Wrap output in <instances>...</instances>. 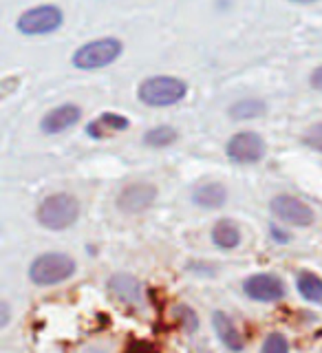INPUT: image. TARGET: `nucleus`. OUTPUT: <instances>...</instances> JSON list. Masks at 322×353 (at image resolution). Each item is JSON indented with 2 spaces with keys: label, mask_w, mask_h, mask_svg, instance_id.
<instances>
[{
  "label": "nucleus",
  "mask_w": 322,
  "mask_h": 353,
  "mask_svg": "<svg viewBox=\"0 0 322 353\" xmlns=\"http://www.w3.org/2000/svg\"><path fill=\"white\" fill-rule=\"evenodd\" d=\"M121 42L117 38H99L93 42H86L73 53V64L82 71H95L113 64L121 55Z\"/></svg>",
  "instance_id": "obj_4"
},
{
  "label": "nucleus",
  "mask_w": 322,
  "mask_h": 353,
  "mask_svg": "<svg viewBox=\"0 0 322 353\" xmlns=\"http://www.w3.org/2000/svg\"><path fill=\"white\" fill-rule=\"evenodd\" d=\"M154 196H157V188L152 183L137 181V183L126 185L124 190L117 194V208L126 214H139L152 205Z\"/></svg>",
  "instance_id": "obj_9"
},
{
  "label": "nucleus",
  "mask_w": 322,
  "mask_h": 353,
  "mask_svg": "<svg viewBox=\"0 0 322 353\" xmlns=\"http://www.w3.org/2000/svg\"><path fill=\"white\" fill-rule=\"evenodd\" d=\"M263 113H265V102L254 99V97L241 99V102L232 104V108H230V115L234 119H254V117H261Z\"/></svg>",
  "instance_id": "obj_17"
},
{
  "label": "nucleus",
  "mask_w": 322,
  "mask_h": 353,
  "mask_svg": "<svg viewBox=\"0 0 322 353\" xmlns=\"http://www.w3.org/2000/svg\"><path fill=\"white\" fill-rule=\"evenodd\" d=\"M292 3H298V5H312L316 0H292Z\"/></svg>",
  "instance_id": "obj_26"
},
{
  "label": "nucleus",
  "mask_w": 322,
  "mask_h": 353,
  "mask_svg": "<svg viewBox=\"0 0 322 353\" xmlns=\"http://www.w3.org/2000/svg\"><path fill=\"white\" fill-rule=\"evenodd\" d=\"M174 141H177V130L172 126L150 128L146 135H143V143H146V146H152V148H165Z\"/></svg>",
  "instance_id": "obj_18"
},
{
  "label": "nucleus",
  "mask_w": 322,
  "mask_h": 353,
  "mask_svg": "<svg viewBox=\"0 0 322 353\" xmlns=\"http://www.w3.org/2000/svg\"><path fill=\"white\" fill-rule=\"evenodd\" d=\"M272 234L276 236V241H279V243H287V241H290V236H287L285 232H281L279 228H272Z\"/></svg>",
  "instance_id": "obj_25"
},
{
  "label": "nucleus",
  "mask_w": 322,
  "mask_h": 353,
  "mask_svg": "<svg viewBox=\"0 0 322 353\" xmlns=\"http://www.w3.org/2000/svg\"><path fill=\"white\" fill-rule=\"evenodd\" d=\"M130 126V121L124 115H117V113H104L99 115L97 119H93L91 124L86 126V132L91 137H106L110 132H119V130H126Z\"/></svg>",
  "instance_id": "obj_13"
},
{
  "label": "nucleus",
  "mask_w": 322,
  "mask_h": 353,
  "mask_svg": "<svg viewBox=\"0 0 322 353\" xmlns=\"http://www.w3.org/2000/svg\"><path fill=\"white\" fill-rule=\"evenodd\" d=\"M38 223L47 230H66L71 228L77 216H80V203L73 194L66 192H55L49 194L47 199H42V203L38 205Z\"/></svg>",
  "instance_id": "obj_1"
},
{
  "label": "nucleus",
  "mask_w": 322,
  "mask_h": 353,
  "mask_svg": "<svg viewBox=\"0 0 322 353\" xmlns=\"http://www.w3.org/2000/svg\"><path fill=\"white\" fill-rule=\"evenodd\" d=\"M192 201L201 208L214 210L228 201V190H225V185H221V183H203L192 192Z\"/></svg>",
  "instance_id": "obj_14"
},
{
  "label": "nucleus",
  "mask_w": 322,
  "mask_h": 353,
  "mask_svg": "<svg viewBox=\"0 0 322 353\" xmlns=\"http://www.w3.org/2000/svg\"><path fill=\"white\" fill-rule=\"evenodd\" d=\"M124 353H161V351L150 340H132L126 345Z\"/></svg>",
  "instance_id": "obj_21"
},
{
  "label": "nucleus",
  "mask_w": 322,
  "mask_h": 353,
  "mask_svg": "<svg viewBox=\"0 0 322 353\" xmlns=\"http://www.w3.org/2000/svg\"><path fill=\"white\" fill-rule=\"evenodd\" d=\"M108 290L115 298L124 301L128 305H139L141 303V285L137 279H132L128 274H115L108 281Z\"/></svg>",
  "instance_id": "obj_11"
},
{
  "label": "nucleus",
  "mask_w": 322,
  "mask_h": 353,
  "mask_svg": "<svg viewBox=\"0 0 322 353\" xmlns=\"http://www.w3.org/2000/svg\"><path fill=\"white\" fill-rule=\"evenodd\" d=\"M62 20H64V14L60 7L40 5V7L25 11V14L18 18V31L25 33V36H44V33L60 29Z\"/></svg>",
  "instance_id": "obj_5"
},
{
  "label": "nucleus",
  "mask_w": 322,
  "mask_h": 353,
  "mask_svg": "<svg viewBox=\"0 0 322 353\" xmlns=\"http://www.w3.org/2000/svg\"><path fill=\"white\" fill-rule=\"evenodd\" d=\"M305 143H307L309 148L322 152V121H318V124L307 128V132H305Z\"/></svg>",
  "instance_id": "obj_20"
},
{
  "label": "nucleus",
  "mask_w": 322,
  "mask_h": 353,
  "mask_svg": "<svg viewBox=\"0 0 322 353\" xmlns=\"http://www.w3.org/2000/svg\"><path fill=\"white\" fill-rule=\"evenodd\" d=\"M11 320V309L7 303H0V327H5Z\"/></svg>",
  "instance_id": "obj_23"
},
{
  "label": "nucleus",
  "mask_w": 322,
  "mask_h": 353,
  "mask_svg": "<svg viewBox=\"0 0 322 353\" xmlns=\"http://www.w3.org/2000/svg\"><path fill=\"white\" fill-rule=\"evenodd\" d=\"M188 93V86L179 77L172 75H154L143 80L139 84V99L143 104L154 106V108H163V106H172L177 102H181Z\"/></svg>",
  "instance_id": "obj_3"
},
{
  "label": "nucleus",
  "mask_w": 322,
  "mask_h": 353,
  "mask_svg": "<svg viewBox=\"0 0 322 353\" xmlns=\"http://www.w3.org/2000/svg\"><path fill=\"white\" fill-rule=\"evenodd\" d=\"M312 86L316 91H322V66H318V69L312 73Z\"/></svg>",
  "instance_id": "obj_24"
},
{
  "label": "nucleus",
  "mask_w": 322,
  "mask_h": 353,
  "mask_svg": "<svg viewBox=\"0 0 322 353\" xmlns=\"http://www.w3.org/2000/svg\"><path fill=\"white\" fill-rule=\"evenodd\" d=\"M243 292L248 298L259 303H276L285 296V285L274 274H254L243 283Z\"/></svg>",
  "instance_id": "obj_8"
},
{
  "label": "nucleus",
  "mask_w": 322,
  "mask_h": 353,
  "mask_svg": "<svg viewBox=\"0 0 322 353\" xmlns=\"http://www.w3.org/2000/svg\"><path fill=\"white\" fill-rule=\"evenodd\" d=\"M272 214L276 219L285 221V223L296 225V228H307L314 223V210L307 203H303L301 199L290 196V194H279L272 199Z\"/></svg>",
  "instance_id": "obj_7"
},
{
  "label": "nucleus",
  "mask_w": 322,
  "mask_h": 353,
  "mask_svg": "<svg viewBox=\"0 0 322 353\" xmlns=\"http://www.w3.org/2000/svg\"><path fill=\"white\" fill-rule=\"evenodd\" d=\"M177 312H179V316H181V323H183V327H185V331H192L197 329V316H194V312L190 307H179L177 309Z\"/></svg>",
  "instance_id": "obj_22"
},
{
  "label": "nucleus",
  "mask_w": 322,
  "mask_h": 353,
  "mask_svg": "<svg viewBox=\"0 0 322 353\" xmlns=\"http://www.w3.org/2000/svg\"><path fill=\"white\" fill-rule=\"evenodd\" d=\"M225 152L230 161L248 165V163H256L265 157V141L259 132L254 130H243L237 132L234 137H230Z\"/></svg>",
  "instance_id": "obj_6"
},
{
  "label": "nucleus",
  "mask_w": 322,
  "mask_h": 353,
  "mask_svg": "<svg viewBox=\"0 0 322 353\" xmlns=\"http://www.w3.org/2000/svg\"><path fill=\"white\" fill-rule=\"evenodd\" d=\"M263 353H290V345H287V338L279 331H274L268 338H265Z\"/></svg>",
  "instance_id": "obj_19"
},
{
  "label": "nucleus",
  "mask_w": 322,
  "mask_h": 353,
  "mask_svg": "<svg viewBox=\"0 0 322 353\" xmlns=\"http://www.w3.org/2000/svg\"><path fill=\"white\" fill-rule=\"evenodd\" d=\"M212 323H214V331H217L219 340L223 342L230 351H243V338H241L237 325L232 323V318L228 314L214 312Z\"/></svg>",
  "instance_id": "obj_12"
},
{
  "label": "nucleus",
  "mask_w": 322,
  "mask_h": 353,
  "mask_svg": "<svg viewBox=\"0 0 322 353\" xmlns=\"http://www.w3.org/2000/svg\"><path fill=\"white\" fill-rule=\"evenodd\" d=\"M298 292L312 303H322V279L314 272H303L298 276Z\"/></svg>",
  "instance_id": "obj_16"
},
{
  "label": "nucleus",
  "mask_w": 322,
  "mask_h": 353,
  "mask_svg": "<svg viewBox=\"0 0 322 353\" xmlns=\"http://www.w3.org/2000/svg\"><path fill=\"white\" fill-rule=\"evenodd\" d=\"M91 353H104V351H91Z\"/></svg>",
  "instance_id": "obj_27"
},
{
  "label": "nucleus",
  "mask_w": 322,
  "mask_h": 353,
  "mask_svg": "<svg viewBox=\"0 0 322 353\" xmlns=\"http://www.w3.org/2000/svg\"><path fill=\"white\" fill-rule=\"evenodd\" d=\"M73 274H75V261L62 252L40 254V256L33 259V263L29 265V279L33 285H40V287L64 283V281H69Z\"/></svg>",
  "instance_id": "obj_2"
},
{
  "label": "nucleus",
  "mask_w": 322,
  "mask_h": 353,
  "mask_svg": "<svg viewBox=\"0 0 322 353\" xmlns=\"http://www.w3.org/2000/svg\"><path fill=\"white\" fill-rule=\"evenodd\" d=\"M212 241H214V245L221 250H234L241 243V230L234 221L221 219L219 223L212 228Z\"/></svg>",
  "instance_id": "obj_15"
},
{
  "label": "nucleus",
  "mask_w": 322,
  "mask_h": 353,
  "mask_svg": "<svg viewBox=\"0 0 322 353\" xmlns=\"http://www.w3.org/2000/svg\"><path fill=\"white\" fill-rule=\"evenodd\" d=\"M80 117H82L80 106L62 104L58 108L49 110V113L42 117L40 128H42V132H47V135H58V132H64L66 128L75 126L77 121H80Z\"/></svg>",
  "instance_id": "obj_10"
}]
</instances>
